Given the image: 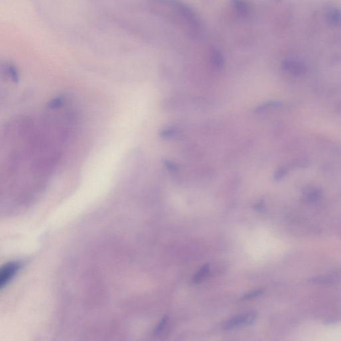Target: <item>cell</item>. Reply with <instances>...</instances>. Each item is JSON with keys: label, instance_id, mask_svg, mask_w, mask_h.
<instances>
[{"label": "cell", "instance_id": "5b68a950", "mask_svg": "<svg viewBox=\"0 0 341 341\" xmlns=\"http://www.w3.org/2000/svg\"><path fill=\"white\" fill-rule=\"evenodd\" d=\"M303 197L309 203H315L321 199L322 192L315 187H307L303 189Z\"/></svg>", "mask_w": 341, "mask_h": 341}, {"label": "cell", "instance_id": "52a82bcc", "mask_svg": "<svg viewBox=\"0 0 341 341\" xmlns=\"http://www.w3.org/2000/svg\"><path fill=\"white\" fill-rule=\"evenodd\" d=\"M209 273V266L208 265H204L203 267L197 273H196L195 276L193 277L192 281L195 284H198V283H201L203 281L204 279L207 277Z\"/></svg>", "mask_w": 341, "mask_h": 341}, {"label": "cell", "instance_id": "277c9868", "mask_svg": "<svg viewBox=\"0 0 341 341\" xmlns=\"http://www.w3.org/2000/svg\"><path fill=\"white\" fill-rule=\"evenodd\" d=\"M283 69L287 72L295 76H302L306 73L305 65L294 60L285 61L282 63Z\"/></svg>", "mask_w": 341, "mask_h": 341}, {"label": "cell", "instance_id": "7a4b0ae2", "mask_svg": "<svg viewBox=\"0 0 341 341\" xmlns=\"http://www.w3.org/2000/svg\"><path fill=\"white\" fill-rule=\"evenodd\" d=\"M257 316L255 311H249L243 314L236 315L226 321L223 325L224 329L225 330H231L241 325H251L255 321Z\"/></svg>", "mask_w": 341, "mask_h": 341}, {"label": "cell", "instance_id": "4fadbf2b", "mask_svg": "<svg viewBox=\"0 0 341 341\" xmlns=\"http://www.w3.org/2000/svg\"><path fill=\"white\" fill-rule=\"evenodd\" d=\"M165 166L171 172H175L178 170V167L177 165L174 163L170 162V161H166L165 162Z\"/></svg>", "mask_w": 341, "mask_h": 341}, {"label": "cell", "instance_id": "8992f818", "mask_svg": "<svg viewBox=\"0 0 341 341\" xmlns=\"http://www.w3.org/2000/svg\"><path fill=\"white\" fill-rule=\"evenodd\" d=\"M230 1L239 14L241 15L249 14L251 8H250L249 3L245 0H230Z\"/></svg>", "mask_w": 341, "mask_h": 341}, {"label": "cell", "instance_id": "8fae6325", "mask_svg": "<svg viewBox=\"0 0 341 341\" xmlns=\"http://www.w3.org/2000/svg\"><path fill=\"white\" fill-rule=\"evenodd\" d=\"M263 292V290L253 291V292L248 293V294L245 295V297H243V300H248V299L255 298V297L262 294Z\"/></svg>", "mask_w": 341, "mask_h": 341}, {"label": "cell", "instance_id": "ba28073f", "mask_svg": "<svg viewBox=\"0 0 341 341\" xmlns=\"http://www.w3.org/2000/svg\"><path fill=\"white\" fill-rule=\"evenodd\" d=\"M213 64L217 68H221L223 67L224 60L223 55L221 52L218 51H215L213 52Z\"/></svg>", "mask_w": 341, "mask_h": 341}, {"label": "cell", "instance_id": "7c38bea8", "mask_svg": "<svg viewBox=\"0 0 341 341\" xmlns=\"http://www.w3.org/2000/svg\"><path fill=\"white\" fill-rule=\"evenodd\" d=\"M176 131L173 130V129H167L162 131V134H161V136L164 138H168L170 137L173 136L175 134Z\"/></svg>", "mask_w": 341, "mask_h": 341}, {"label": "cell", "instance_id": "3957f363", "mask_svg": "<svg viewBox=\"0 0 341 341\" xmlns=\"http://www.w3.org/2000/svg\"><path fill=\"white\" fill-rule=\"evenodd\" d=\"M341 280V271H335L328 274L314 277L309 280L311 284L319 285H332L340 282Z\"/></svg>", "mask_w": 341, "mask_h": 341}, {"label": "cell", "instance_id": "6da1fadb", "mask_svg": "<svg viewBox=\"0 0 341 341\" xmlns=\"http://www.w3.org/2000/svg\"><path fill=\"white\" fill-rule=\"evenodd\" d=\"M21 268L18 262H9L3 265L0 271V289L5 288Z\"/></svg>", "mask_w": 341, "mask_h": 341}, {"label": "cell", "instance_id": "9c48e42d", "mask_svg": "<svg viewBox=\"0 0 341 341\" xmlns=\"http://www.w3.org/2000/svg\"><path fill=\"white\" fill-rule=\"evenodd\" d=\"M168 317H165L164 318H163L162 319V321H160V323H159V325H158V327H157V328L156 329V331H155V333H156V335L160 334L161 332L164 329H165V327L166 326L167 322H168Z\"/></svg>", "mask_w": 341, "mask_h": 341}, {"label": "cell", "instance_id": "30bf717a", "mask_svg": "<svg viewBox=\"0 0 341 341\" xmlns=\"http://www.w3.org/2000/svg\"><path fill=\"white\" fill-rule=\"evenodd\" d=\"M287 174V170L285 168L279 169L275 174V179L280 180L283 179Z\"/></svg>", "mask_w": 341, "mask_h": 341}]
</instances>
